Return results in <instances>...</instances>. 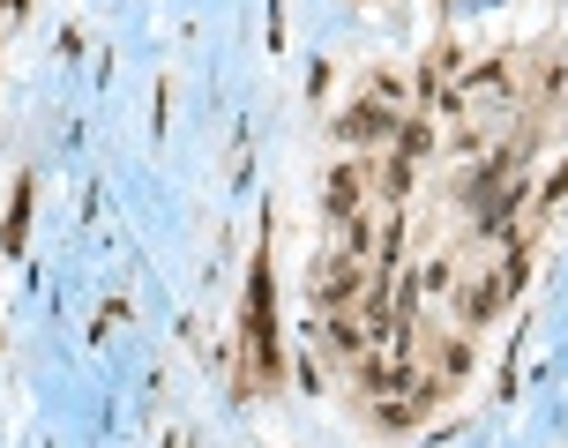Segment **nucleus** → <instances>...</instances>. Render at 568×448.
Returning <instances> with one entry per match:
<instances>
[{
    "instance_id": "1",
    "label": "nucleus",
    "mask_w": 568,
    "mask_h": 448,
    "mask_svg": "<svg viewBox=\"0 0 568 448\" xmlns=\"http://www.w3.org/2000/svg\"><path fill=\"white\" fill-rule=\"evenodd\" d=\"M329 210H337V217H352V210H359V172H352V165L329 172Z\"/></svg>"
}]
</instances>
